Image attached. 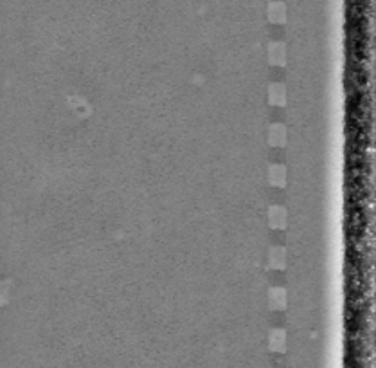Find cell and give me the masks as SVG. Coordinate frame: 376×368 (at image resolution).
Wrapping results in <instances>:
<instances>
[{
	"label": "cell",
	"instance_id": "6da1fadb",
	"mask_svg": "<svg viewBox=\"0 0 376 368\" xmlns=\"http://www.w3.org/2000/svg\"><path fill=\"white\" fill-rule=\"evenodd\" d=\"M270 218H272L273 228H283L285 226V211H283V208L270 209Z\"/></svg>",
	"mask_w": 376,
	"mask_h": 368
},
{
	"label": "cell",
	"instance_id": "7a4b0ae2",
	"mask_svg": "<svg viewBox=\"0 0 376 368\" xmlns=\"http://www.w3.org/2000/svg\"><path fill=\"white\" fill-rule=\"evenodd\" d=\"M270 177H272V182L275 186H283L285 184V168L283 166H272Z\"/></svg>",
	"mask_w": 376,
	"mask_h": 368
},
{
	"label": "cell",
	"instance_id": "5b68a950",
	"mask_svg": "<svg viewBox=\"0 0 376 368\" xmlns=\"http://www.w3.org/2000/svg\"><path fill=\"white\" fill-rule=\"evenodd\" d=\"M270 17H272V22H283L285 20V11H283L281 4H272L270 8Z\"/></svg>",
	"mask_w": 376,
	"mask_h": 368
},
{
	"label": "cell",
	"instance_id": "277c9868",
	"mask_svg": "<svg viewBox=\"0 0 376 368\" xmlns=\"http://www.w3.org/2000/svg\"><path fill=\"white\" fill-rule=\"evenodd\" d=\"M285 143V128L281 125L272 126V144H283Z\"/></svg>",
	"mask_w": 376,
	"mask_h": 368
},
{
	"label": "cell",
	"instance_id": "3957f363",
	"mask_svg": "<svg viewBox=\"0 0 376 368\" xmlns=\"http://www.w3.org/2000/svg\"><path fill=\"white\" fill-rule=\"evenodd\" d=\"M270 101L272 103H275V105H283L285 103V89L283 87H279V85H273L272 89H270Z\"/></svg>",
	"mask_w": 376,
	"mask_h": 368
}]
</instances>
